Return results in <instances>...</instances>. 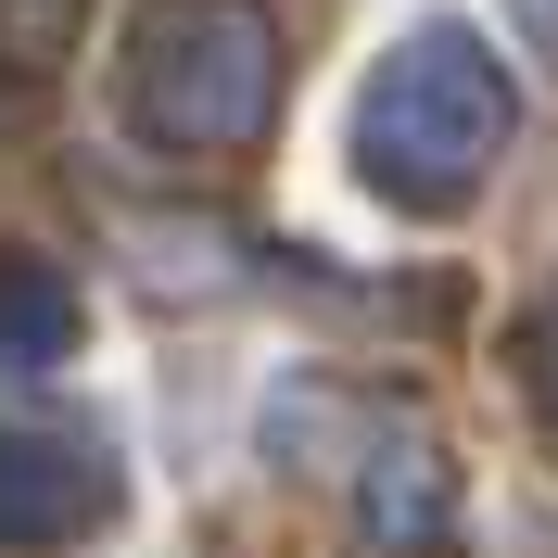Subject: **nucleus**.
<instances>
[{"instance_id": "f257e3e1", "label": "nucleus", "mask_w": 558, "mask_h": 558, "mask_svg": "<svg viewBox=\"0 0 558 558\" xmlns=\"http://www.w3.org/2000/svg\"><path fill=\"white\" fill-rule=\"evenodd\" d=\"M355 128H368V153H381V191L457 204V191L495 166V140H508V89H495V64L457 26H418L407 51H381Z\"/></svg>"}, {"instance_id": "f03ea898", "label": "nucleus", "mask_w": 558, "mask_h": 558, "mask_svg": "<svg viewBox=\"0 0 558 558\" xmlns=\"http://www.w3.org/2000/svg\"><path fill=\"white\" fill-rule=\"evenodd\" d=\"M140 114L153 140H242L267 114V26L242 0H166L140 38Z\"/></svg>"}, {"instance_id": "7ed1b4c3", "label": "nucleus", "mask_w": 558, "mask_h": 558, "mask_svg": "<svg viewBox=\"0 0 558 558\" xmlns=\"http://www.w3.org/2000/svg\"><path fill=\"white\" fill-rule=\"evenodd\" d=\"M102 508V483L64 445H0V533H76Z\"/></svg>"}, {"instance_id": "20e7f679", "label": "nucleus", "mask_w": 558, "mask_h": 558, "mask_svg": "<svg viewBox=\"0 0 558 558\" xmlns=\"http://www.w3.org/2000/svg\"><path fill=\"white\" fill-rule=\"evenodd\" d=\"M64 343V292L38 267H0V355H51Z\"/></svg>"}, {"instance_id": "39448f33", "label": "nucleus", "mask_w": 558, "mask_h": 558, "mask_svg": "<svg viewBox=\"0 0 558 558\" xmlns=\"http://www.w3.org/2000/svg\"><path fill=\"white\" fill-rule=\"evenodd\" d=\"M546 368H558V330H546Z\"/></svg>"}]
</instances>
